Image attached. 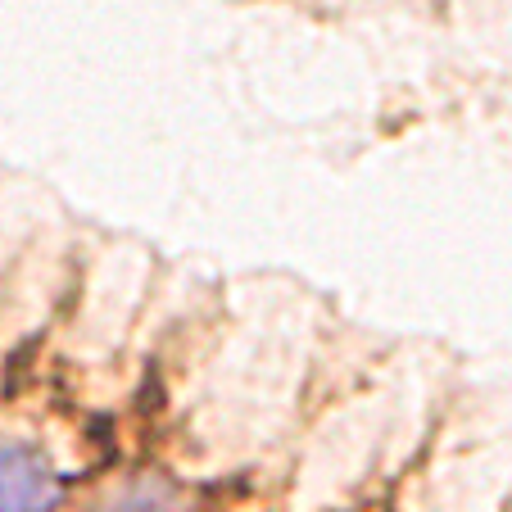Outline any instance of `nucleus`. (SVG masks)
<instances>
[{
    "mask_svg": "<svg viewBox=\"0 0 512 512\" xmlns=\"http://www.w3.org/2000/svg\"><path fill=\"white\" fill-rule=\"evenodd\" d=\"M59 472L28 440L0 435V512H55L59 508Z\"/></svg>",
    "mask_w": 512,
    "mask_h": 512,
    "instance_id": "1",
    "label": "nucleus"
},
{
    "mask_svg": "<svg viewBox=\"0 0 512 512\" xmlns=\"http://www.w3.org/2000/svg\"><path fill=\"white\" fill-rule=\"evenodd\" d=\"M100 512H182V499L168 481L159 476H141V481H127L100 503Z\"/></svg>",
    "mask_w": 512,
    "mask_h": 512,
    "instance_id": "2",
    "label": "nucleus"
}]
</instances>
